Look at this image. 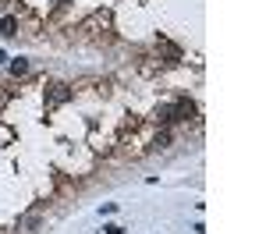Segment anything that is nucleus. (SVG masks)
<instances>
[{
	"mask_svg": "<svg viewBox=\"0 0 266 234\" xmlns=\"http://www.w3.org/2000/svg\"><path fill=\"white\" fill-rule=\"evenodd\" d=\"M153 146H156V149H167V146H171V135H167V132H160V135H156V142H153Z\"/></svg>",
	"mask_w": 266,
	"mask_h": 234,
	"instance_id": "obj_4",
	"label": "nucleus"
},
{
	"mask_svg": "<svg viewBox=\"0 0 266 234\" xmlns=\"http://www.w3.org/2000/svg\"><path fill=\"white\" fill-rule=\"evenodd\" d=\"M11 36H18V18L14 14H4L0 18V39H11Z\"/></svg>",
	"mask_w": 266,
	"mask_h": 234,
	"instance_id": "obj_2",
	"label": "nucleus"
},
{
	"mask_svg": "<svg viewBox=\"0 0 266 234\" xmlns=\"http://www.w3.org/2000/svg\"><path fill=\"white\" fill-rule=\"evenodd\" d=\"M11 75H14V78L29 75V61H25V57H14V61H11Z\"/></svg>",
	"mask_w": 266,
	"mask_h": 234,
	"instance_id": "obj_3",
	"label": "nucleus"
},
{
	"mask_svg": "<svg viewBox=\"0 0 266 234\" xmlns=\"http://www.w3.org/2000/svg\"><path fill=\"white\" fill-rule=\"evenodd\" d=\"M67 99H71V85H64V82L50 85V92H46V110H57L61 103H67Z\"/></svg>",
	"mask_w": 266,
	"mask_h": 234,
	"instance_id": "obj_1",
	"label": "nucleus"
},
{
	"mask_svg": "<svg viewBox=\"0 0 266 234\" xmlns=\"http://www.w3.org/2000/svg\"><path fill=\"white\" fill-rule=\"evenodd\" d=\"M103 234H125V227H117V224H107V227H103Z\"/></svg>",
	"mask_w": 266,
	"mask_h": 234,
	"instance_id": "obj_5",
	"label": "nucleus"
}]
</instances>
